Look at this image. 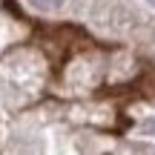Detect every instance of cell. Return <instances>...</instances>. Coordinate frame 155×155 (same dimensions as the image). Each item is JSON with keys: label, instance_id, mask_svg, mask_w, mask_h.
<instances>
[{"label": "cell", "instance_id": "6da1fadb", "mask_svg": "<svg viewBox=\"0 0 155 155\" xmlns=\"http://www.w3.org/2000/svg\"><path fill=\"white\" fill-rule=\"evenodd\" d=\"M38 9H58V6H63V0H32Z\"/></svg>", "mask_w": 155, "mask_h": 155}, {"label": "cell", "instance_id": "7a4b0ae2", "mask_svg": "<svg viewBox=\"0 0 155 155\" xmlns=\"http://www.w3.org/2000/svg\"><path fill=\"white\" fill-rule=\"evenodd\" d=\"M152 129H155V121H152Z\"/></svg>", "mask_w": 155, "mask_h": 155}]
</instances>
